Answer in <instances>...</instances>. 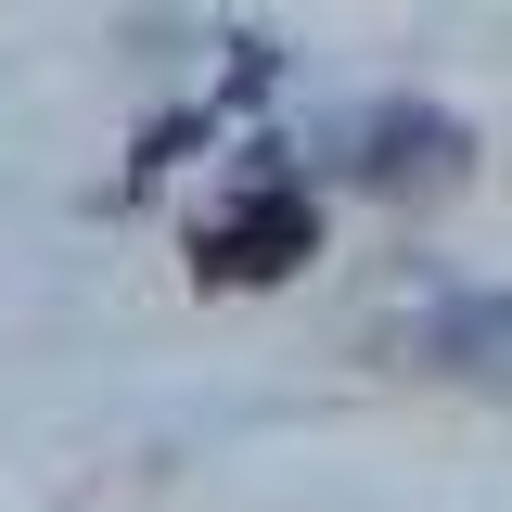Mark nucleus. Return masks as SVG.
I'll use <instances>...</instances> for the list:
<instances>
[{
    "mask_svg": "<svg viewBox=\"0 0 512 512\" xmlns=\"http://www.w3.org/2000/svg\"><path fill=\"white\" fill-rule=\"evenodd\" d=\"M410 359L461 384H512V295H436L410 320Z\"/></svg>",
    "mask_w": 512,
    "mask_h": 512,
    "instance_id": "obj_1",
    "label": "nucleus"
},
{
    "mask_svg": "<svg viewBox=\"0 0 512 512\" xmlns=\"http://www.w3.org/2000/svg\"><path fill=\"white\" fill-rule=\"evenodd\" d=\"M282 256H308V192H295V180L244 192V205L205 231V269H218V282H269Z\"/></svg>",
    "mask_w": 512,
    "mask_h": 512,
    "instance_id": "obj_2",
    "label": "nucleus"
},
{
    "mask_svg": "<svg viewBox=\"0 0 512 512\" xmlns=\"http://www.w3.org/2000/svg\"><path fill=\"white\" fill-rule=\"evenodd\" d=\"M359 180H372V192H397V180H461V128L423 116V103H410V116H372V128H359Z\"/></svg>",
    "mask_w": 512,
    "mask_h": 512,
    "instance_id": "obj_3",
    "label": "nucleus"
}]
</instances>
